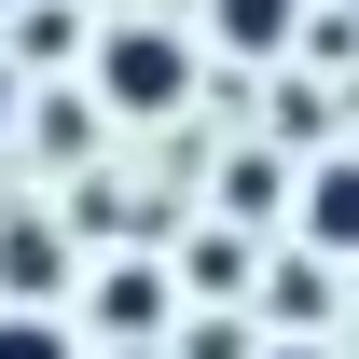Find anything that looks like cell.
Instances as JSON below:
<instances>
[{"label":"cell","instance_id":"6da1fadb","mask_svg":"<svg viewBox=\"0 0 359 359\" xmlns=\"http://www.w3.org/2000/svg\"><path fill=\"white\" fill-rule=\"evenodd\" d=\"M180 83H194V55H180L166 28H111V42H97V97H111V111H138V125H152V111H180Z\"/></svg>","mask_w":359,"mask_h":359},{"label":"cell","instance_id":"7a4b0ae2","mask_svg":"<svg viewBox=\"0 0 359 359\" xmlns=\"http://www.w3.org/2000/svg\"><path fill=\"white\" fill-rule=\"evenodd\" d=\"M55 276H69V222L55 208H0V290H14V318H55Z\"/></svg>","mask_w":359,"mask_h":359},{"label":"cell","instance_id":"3957f363","mask_svg":"<svg viewBox=\"0 0 359 359\" xmlns=\"http://www.w3.org/2000/svg\"><path fill=\"white\" fill-rule=\"evenodd\" d=\"M304 194H290V222H304V249H359V152H318V166H290Z\"/></svg>","mask_w":359,"mask_h":359},{"label":"cell","instance_id":"277c9868","mask_svg":"<svg viewBox=\"0 0 359 359\" xmlns=\"http://www.w3.org/2000/svg\"><path fill=\"white\" fill-rule=\"evenodd\" d=\"M97 332L125 346V332H166V263H111L97 276Z\"/></svg>","mask_w":359,"mask_h":359},{"label":"cell","instance_id":"5b68a950","mask_svg":"<svg viewBox=\"0 0 359 359\" xmlns=\"http://www.w3.org/2000/svg\"><path fill=\"white\" fill-rule=\"evenodd\" d=\"M208 14H222L235 55H276V42H290V0H208Z\"/></svg>","mask_w":359,"mask_h":359},{"label":"cell","instance_id":"8992f818","mask_svg":"<svg viewBox=\"0 0 359 359\" xmlns=\"http://www.w3.org/2000/svg\"><path fill=\"white\" fill-rule=\"evenodd\" d=\"M276 180H290L276 152H235V166H222V208H235V222H263V208H276Z\"/></svg>","mask_w":359,"mask_h":359},{"label":"cell","instance_id":"52a82bcc","mask_svg":"<svg viewBox=\"0 0 359 359\" xmlns=\"http://www.w3.org/2000/svg\"><path fill=\"white\" fill-rule=\"evenodd\" d=\"M276 318H290V332H318V318H332V290H318V263H276V290H263Z\"/></svg>","mask_w":359,"mask_h":359},{"label":"cell","instance_id":"ba28073f","mask_svg":"<svg viewBox=\"0 0 359 359\" xmlns=\"http://www.w3.org/2000/svg\"><path fill=\"white\" fill-rule=\"evenodd\" d=\"M0 359H69V318H14L0 304Z\"/></svg>","mask_w":359,"mask_h":359},{"label":"cell","instance_id":"9c48e42d","mask_svg":"<svg viewBox=\"0 0 359 359\" xmlns=\"http://www.w3.org/2000/svg\"><path fill=\"white\" fill-rule=\"evenodd\" d=\"M194 290H249V235H208L194 249Z\"/></svg>","mask_w":359,"mask_h":359},{"label":"cell","instance_id":"30bf717a","mask_svg":"<svg viewBox=\"0 0 359 359\" xmlns=\"http://www.w3.org/2000/svg\"><path fill=\"white\" fill-rule=\"evenodd\" d=\"M0 125H14V55H0Z\"/></svg>","mask_w":359,"mask_h":359},{"label":"cell","instance_id":"8fae6325","mask_svg":"<svg viewBox=\"0 0 359 359\" xmlns=\"http://www.w3.org/2000/svg\"><path fill=\"white\" fill-rule=\"evenodd\" d=\"M276 359H318V346H276Z\"/></svg>","mask_w":359,"mask_h":359},{"label":"cell","instance_id":"7c38bea8","mask_svg":"<svg viewBox=\"0 0 359 359\" xmlns=\"http://www.w3.org/2000/svg\"><path fill=\"white\" fill-rule=\"evenodd\" d=\"M332 14H359V0H332Z\"/></svg>","mask_w":359,"mask_h":359}]
</instances>
